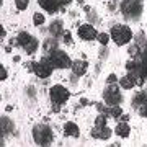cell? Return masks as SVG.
Returning <instances> with one entry per match:
<instances>
[{
	"mask_svg": "<svg viewBox=\"0 0 147 147\" xmlns=\"http://www.w3.org/2000/svg\"><path fill=\"white\" fill-rule=\"evenodd\" d=\"M110 36L113 39L116 46H126V44H131L132 38H134V33L132 30L127 25L124 23H115L111 26V31H110Z\"/></svg>",
	"mask_w": 147,
	"mask_h": 147,
	"instance_id": "obj_1",
	"label": "cell"
},
{
	"mask_svg": "<svg viewBox=\"0 0 147 147\" xmlns=\"http://www.w3.org/2000/svg\"><path fill=\"white\" fill-rule=\"evenodd\" d=\"M33 139L39 146H49L53 141V131L46 124H38L33 127Z\"/></svg>",
	"mask_w": 147,
	"mask_h": 147,
	"instance_id": "obj_2",
	"label": "cell"
},
{
	"mask_svg": "<svg viewBox=\"0 0 147 147\" xmlns=\"http://www.w3.org/2000/svg\"><path fill=\"white\" fill-rule=\"evenodd\" d=\"M103 100H105V105L108 106H119V103L123 101V95L118 84L106 85V88L103 90Z\"/></svg>",
	"mask_w": 147,
	"mask_h": 147,
	"instance_id": "obj_3",
	"label": "cell"
},
{
	"mask_svg": "<svg viewBox=\"0 0 147 147\" xmlns=\"http://www.w3.org/2000/svg\"><path fill=\"white\" fill-rule=\"evenodd\" d=\"M49 98H51V101H53V105H64L65 101L70 98V92H69L64 85H53L51 88H49Z\"/></svg>",
	"mask_w": 147,
	"mask_h": 147,
	"instance_id": "obj_4",
	"label": "cell"
},
{
	"mask_svg": "<svg viewBox=\"0 0 147 147\" xmlns=\"http://www.w3.org/2000/svg\"><path fill=\"white\" fill-rule=\"evenodd\" d=\"M49 57V61H51V64H53L54 69H67V67H72V62L74 61H70V57H69V54L65 53V51H61V49H57V51H54L51 56H47Z\"/></svg>",
	"mask_w": 147,
	"mask_h": 147,
	"instance_id": "obj_5",
	"label": "cell"
},
{
	"mask_svg": "<svg viewBox=\"0 0 147 147\" xmlns=\"http://www.w3.org/2000/svg\"><path fill=\"white\" fill-rule=\"evenodd\" d=\"M121 11H123V15H126L127 18H137L142 11L141 0H123V3H121Z\"/></svg>",
	"mask_w": 147,
	"mask_h": 147,
	"instance_id": "obj_6",
	"label": "cell"
},
{
	"mask_svg": "<svg viewBox=\"0 0 147 147\" xmlns=\"http://www.w3.org/2000/svg\"><path fill=\"white\" fill-rule=\"evenodd\" d=\"M54 72V67L53 64H51V61H49V57H42L39 62L34 64V74H36V77H39V79H49L51 75H53Z\"/></svg>",
	"mask_w": 147,
	"mask_h": 147,
	"instance_id": "obj_7",
	"label": "cell"
},
{
	"mask_svg": "<svg viewBox=\"0 0 147 147\" xmlns=\"http://www.w3.org/2000/svg\"><path fill=\"white\" fill-rule=\"evenodd\" d=\"M77 34L82 41H95L98 38V31L95 30V26L92 23H84L80 25L79 30H77Z\"/></svg>",
	"mask_w": 147,
	"mask_h": 147,
	"instance_id": "obj_8",
	"label": "cell"
},
{
	"mask_svg": "<svg viewBox=\"0 0 147 147\" xmlns=\"http://www.w3.org/2000/svg\"><path fill=\"white\" fill-rule=\"evenodd\" d=\"M136 79H137V72H127L126 75H123L118 82L123 90H132L136 87Z\"/></svg>",
	"mask_w": 147,
	"mask_h": 147,
	"instance_id": "obj_9",
	"label": "cell"
},
{
	"mask_svg": "<svg viewBox=\"0 0 147 147\" xmlns=\"http://www.w3.org/2000/svg\"><path fill=\"white\" fill-rule=\"evenodd\" d=\"M92 137L93 139H100V141H108L111 139V136L115 134V131H111L108 126H103V127H93L92 129Z\"/></svg>",
	"mask_w": 147,
	"mask_h": 147,
	"instance_id": "obj_10",
	"label": "cell"
},
{
	"mask_svg": "<svg viewBox=\"0 0 147 147\" xmlns=\"http://www.w3.org/2000/svg\"><path fill=\"white\" fill-rule=\"evenodd\" d=\"M88 70V62L84 61V59H77L72 62V74L75 77H84Z\"/></svg>",
	"mask_w": 147,
	"mask_h": 147,
	"instance_id": "obj_11",
	"label": "cell"
},
{
	"mask_svg": "<svg viewBox=\"0 0 147 147\" xmlns=\"http://www.w3.org/2000/svg\"><path fill=\"white\" fill-rule=\"evenodd\" d=\"M39 7L42 10H46L47 13H57L59 10H62V7L59 5L57 0H39Z\"/></svg>",
	"mask_w": 147,
	"mask_h": 147,
	"instance_id": "obj_12",
	"label": "cell"
},
{
	"mask_svg": "<svg viewBox=\"0 0 147 147\" xmlns=\"http://www.w3.org/2000/svg\"><path fill=\"white\" fill-rule=\"evenodd\" d=\"M33 39V36L30 34L28 31H21L18 33V36H16V39H13L11 41V46H20V47H25L28 44V42Z\"/></svg>",
	"mask_w": 147,
	"mask_h": 147,
	"instance_id": "obj_13",
	"label": "cell"
},
{
	"mask_svg": "<svg viewBox=\"0 0 147 147\" xmlns=\"http://www.w3.org/2000/svg\"><path fill=\"white\" fill-rule=\"evenodd\" d=\"M115 134L121 139H127L129 134H131V126L127 123H118L115 127Z\"/></svg>",
	"mask_w": 147,
	"mask_h": 147,
	"instance_id": "obj_14",
	"label": "cell"
},
{
	"mask_svg": "<svg viewBox=\"0 0 147 147\" xmlns=\"http://www.w3.org/2000/svg\"><path fill=\"white\" fill-rule=\"evenodd\" d=\"M64 134L67 137H79L80 136V129L74 121H67L64 124Z\"/></svg>",
	"mask_w": 147,
	"mask_h": 147,
	"instance_id": "obj_15",
	"label": "cell"
},
{
	"mask_svg": "<svg viewBox=\"0 0 147 147\" xmlns=\"http://www.w3.org/2000/svg\"><path fill=\"white\" fill-rule=\"evenodd\" d=\"M42 49H44V53H46L47 56H51L54 51H57V42H56V39H54V38L46 39V41L42 42Z\"/></svg>",
	"mask_w": 147,
	"mask_h": 147,
	"instance_id": "obj_16",
	"label": "cell"
},
{
	"mask_svg": "<svg viewBox=\"0 0 147 147\" xmlns=\"http://www.w3.org/2000/svg\"><path fill=\"white\" fill-rule=\"evenodd\" d=\"M38 47H39V41H38L36 38L33 36V39L30 42H28L26 46L23 47V51H25V53L26 54H30V56H31V54H34L38 51Z\"/></svg>",
	"mask_w": 147,
	"mask_h": 147,
	"instance_id": "obj_17",
	"label": "cell"
},
{
	"mask_svg": "<svg viewBox=\"0 0 147 147\" xmlns=\"http://www.w3.org/2000/svg\"><path fill=\"white\" fill-rule=\"evenodd\" d=\"M49 34L53 38H57L59 34H64V31H62V23L61 21H54L53 25H51V28H49Z\"/></svg>",
	"mask_w": 147,
	"mask_h": 147,
	"instance_id": "obj_18",
	"label": "cell"
},
{
	"mask_svg": "<svg viewBox=\"0 0 147 147\" xmlns=\"http://www.w3.org/2000/svg\"><path fill=\"white\" fill-rule=\"evenodd\" d=\"M127 53H129L131 59H137L139 56H142V54H141V47H139V44H136V42L129 44V49H127Z\"/></svg>",
	"mask_w": 147,
	"mask_h": 147,
	"instance_id": "obj_19",
	"label": "cell"
},
{
	"mask_svg": "<svg viewBox=\"0 0 147 147\" xmlns=\"http://www.w3.org/2000/svg\"><path fill=\"white\" fill-rule=\"evenodd\" d=\"M123 115H124V113H123V108H121V106H110V113H108V116H111L113 119L118 121Z\"/></svg>",
	"mask_w": 147,
	"mask_h": 147,
	"instance_id": "obj_20",
	"label": "cell"
},
{
	"mask_svg": "<svg viewBox=\"0 0 147 147\" xmlns=\"http://www.w3.org/2000/svg\"><path fill=\"white\" fill-rule=\"evenodd\" d=\"M44 23H46V16L42 15V13H39V11L33 13V25L34 26H42Z\"/></svg>",
	"mask_w": 147,
	"mask_h": 147,
	"instance_id": "obj_21",
	"label": "cell"
},
{
	"mask_svg": "<svg viewBox=\"0 0 147 147\" xmlns=\"http://www.w3.org/2000/svg\"><path fill=\"white\" fill-rule=\"evenodd\" d=\"M108 116L106 115H100L98 113V116L95 118V127H103V126H106V123H108Z\"/></svg>",
	"mask_w": 147,
	"mask_h": 147,
	"instance_id": "obj_22",
	"label": "cell"
},
{
	"mask_svg": "<svg viewBox=\"0 0 147 147\" xmlns=\"http://www.w3.org/2000/svg\"><path fill=\"white\" fill-rule=\"evenodd\" d=\"M111 36L108 33H98V38H96V41L100 42L101 46H108V42H110Z\"/></svg>",
	"mask_w": 147,
	"mask_h": 147,
	"instance_id": "obj_23",
	"label": "cell"
},
{
	"mask_svg": "<svg viewBox=\"0 0 147 147\" xmlns=\"http://www.w3.org/2000/svg\"><path fill=\"white\" fill-rule=\"evenodd\" d=\"M62 42L65 44V46H72L74 44V38H72V33L69 31V30H65L62 34Z\"/></svg>",
	"mask_w": 147,
	"mask_h": 147,
	"instance_id": "obj_24",
	"label": "cell"
},
{
	"mask_svg": "<svg viewBox=\"0 0 147 147\" xmlns=\"http://www.w3.org/2000/svg\"><path fill=\"white\" fill-rule=\"evenodd\" d=\"M28 5H30V0H15L16 10H20V11H25L28 8Z\"/></svg>",
	"mask_w": 147,
	"mask_h": 147,
	"instance_id": "obj_25",
	"label": "cell"
},
{
	"mask_svg": "<svg viewBox=\"0 0 147 147\" xmlns=\"http://www.w3.org/2000/svg\"><path fill=\"white\" fill-rule=\"evenodd\" d=\"M119 82V79L116 77V74H110L108 77H106V85H115Z\"/></svg>",
	"mask_w": 147,
	"mask_h": 147,
	"instance_id": "obj_26",
	"label": "cell"
},
{
	"mask_svg": "<svg viewBox=\"0 0 147 147\" xmlns=\"http://www.w3.org/2000/svg\"><path fill=\"white\" fill-rule=\"evenodd\" d=\"M137 113H139L141 118H147V103H144V105L139 106V108H137Z\"/></svg>",
	"mask_w": 147,
	"mask_h": 147,
	"instance_id": "obj_27",
	"label": "cell"
},
{
	"mask_svg": "<svg viewBox=\"0 0 147 147\" xmlns=\"http://www.w3.org/2000/svg\"><path fill=\"white\" fill-rule=\"evenodd\" d=\"M7 77H8V72H7L5 65H0V80H2V82H5Z\"/></svg>",
	"mask_w": 147,
	"mask_h": 147,
	"instance_id": "obj_28",
	"label": "cell"
},
{
	"mask_svg": "<svg viewBox=\"0 0 147 147\" xmlns=\"http://www.w3.org/2000/svg\"><path fill=\"white\" fill-rule=\"evenodd\" d=\"M57 2H59V5L62 7V8H64V7H67V5H70V3H72V0H57Z\"/></svg>",
	"mask_w": 147,
	"mask_h": 147,
	"instance_id": "obj_29",
	"label": "cell"
},
{
	"mask_svg": "<svg viewBox=\"0 0 147 147\" xmlns=\"http://www.w3.org/2000/svg\"><path fill=\"white\" fill-rule=\"evenodd\" d=\"M118 121H119V123H127V121H129V115H123Z\"/></svg>",
	"mask_w": 147,
	"mask_h": 147,
	"instance_id": "obj_30",
	"label": "cell"
},
{
	"mask_svg": "<svg viewBox=\"0 0 147 147\" xmlns=\"http://www.w3.org/2000/svg\"><path fill=\"white\" fill-rule=\"evenodd\" d=\"M80 105H82V106H87V105H90V101L87 100V98H80Z\"/></svg>",
	"mask_w": 147,
	"mask_h": 147,
	"instance_id": "obj_31",
	"label": "cell"
},
{
	"mask_svg": "<svg viewBox=\"0 0 147 147\" xmlns=\"http://www.w3.org/2000/svg\"><path fill=\"white\" fill-rule=\"evenodd\" d=\"M53 111H54V113H59V111H61V106H59V105H53Z\"/></svg>",
	"mask_w": 147,
	"mask_h": 147,
	"instance_id": "obj_32",
	"label": "cell"
},
{
	"mask_svg": "<svg viewBox=\"0 0 147 147\" xmlns=\"http://www.w3.org/2000/svg\"><path fill=\"white\" fill-rule=\"evenodd\" d=\"M5 34H7V31H5V28H2V39H5Z\"/></svg>",
	"mask_w": 147,
	"mask_h": 147,
	"instance_id": "obj_33",
	"label": "cell"
},
{
	"mask_svg": "<svg viewBox=\"0 0 147 147\" xmlns=\"http://www.w3.org/2000/svg\"><path fill=\"white\" fill-rule=\"evenodd\" d=\"M10 51H11V44L10 46H5V53H10Z\"/></svg>",
	"mask_w": 147,
	"mask_h": 147,
	"instance_id": "obj_34",
	"label": "cell"
},
{
	"mask_svg": "<svg viewBox=\"0 0 147 147\" xmlns=\"http://www.w3.org/2000/svg\"><path fill=\"white\" fill-rule=\"evenodd\" d=\"M5 110H7V111H11V110H13V106H11V105H7Z\"/></svg>",
	"mask_w": 147,
	"mask_h": 147,
	"instance_id": "obj_35",
	"label": "cell"
},
{
	"mask_svg": "<svg viewBox=\"0 0 147 147\" xmlns=\"http://www.w3.org/2000/svg\"><path fill=\"white\" fill-rule=\"evenodd\" d=\"M108 147H119V144H118V142H113V144H111V146H108Z\"/></svg>",
	"mask_w": 147,
	"mask_h": 147,
	"instance_id": "obj_36",
	"label": "cell"
},
{
	"mask_svg": "<svg viewBox=\"0 0 147 147\" xmlns=\"http://www.w3.org/2000/svg\"><path fill=\"white\" fill-rule=\"evenodd\" d=\"M111 2H116V0H111Z\"/></svg>",
	"mask_w": 147,
	"mask_h": 147,
	"instance_id": "obj_37",
	"label": "cell"
}]
</instances>
